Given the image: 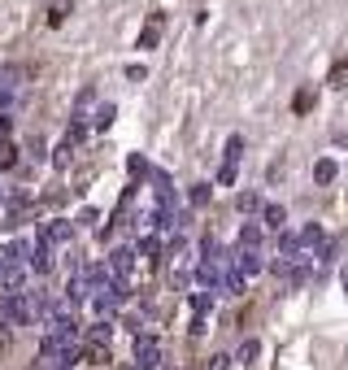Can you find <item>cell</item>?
Returning a JSON list of instances; mask_svg holds the SVG:
<instances>
[{
	"label": "cell",
	"instance_id": "5b68a950",
	"mask_svg": "<svg viewBox=\"0 0 348 370\" xmlns=\"http://www.w3.org/2000/svg\"><path fill=\"white\" fill-rule=\"evenodd\" d=\"M0 257H5V253H0ZM27 270H31V266L5 257V279H0V283H5V292H22V283H27Z\"/></svg>",
	"mask_w": 348,
	"mask_h": 370
},
{
	"label": "cell",
	"instance_id": "3957f363",
	"mask_svg": "<svg viewBox=\"0 0 348 370\" xmlns=\"http://www.w3.org/2000/svg\"><path fill=\"white\" fill-rule=\"evenodd\" d=\"M109 279L118 283V288H127V279H131V270H135V249H113V257H109Z\"/></svg>",
	"mask_w": 348,
	"mask_h": 370
},
{
	"label": "cell",
	"instance_id": "5bb4252c",
	"mask_svg": "<svg viewBox=\"0 0 348 370\" xmlns=\"http://www.w3.org/2000/svg\"><path fill=\"white\" fill-rule=\"evenodd\" d=\"M70 153H74V140H61V144H57V153H53V166L66 170V166H70Z\"/></svg>",
	"mask_w": 348,
	"mask_h": 370
},
{
	"label": "cell",
	"instance_id": "8992f818",
	"mask_svg": "<svg viewBox=\"0 0 348 370\" xmlns=\"http://www.w3.org/2000/svg\"><path fill=\"white\" fill-rule=\"evenodd\" d=\"M231 261H235V270H240L244 279H248V275H257V270H261V253H257V249H240Z\"/></svg>",
	"mask_w": 348,
	"mask_h": 370
},
{
	"label": "cell",
	"instance_id": "2e32d148",
	"mask_svg": "<svg viewBox=\"0 0 348 370\" xmlns=\"http://www.w3.org/2000/svg\"><path fill=\"white\" fill-rule=\"evenodd\" d=\"M283 205H266V227H283Z\"/></svg>",
	"mask_w": 348,
	"mask_h": 370
},
{
	"label": "cell",
	"instance_id": "277c9868",
	"mask_svg": "<svg viewBox=\"0 0 348 370\" xmlns=\"http://www.w3.org/2000/svg\"><path fill=\"white\" fill-rule=\"evenodd\" d=\"M161 31H166V13H148V27L139 31V48H144V53L161 44Z\"/></svg>",
	"mask_w": 348,
	"mask_h": 370
},
{
	"label": "cell",
	"instance_id": "9a60e30c",
	"mask_svg": "<svg viewBox=\"0 0 348 370\" xmlns=\"http://www.w3.org/2000/svg\"><path fill=\"white\" fill-rule=\"evenodd\" d=\"M192 309H196V314H209V309H213V296H209V292H196V296H192Z\"/></svg>",
	"mask_w": 348,
	"mask_h": 370
},
{
	"label": "cell",
	"instance_id": "7c38bea8",
	"mask_svg": "<svg viewBox=\"0 0 348 370\" xmlns=\"http://www.w3.org/2000/svg\"><path fill=\"white\" fill-rule=\"evenodd\" d=\"M70 9H74V0H48V27H61Z\"/></svg>",
	"mask_w": 348,
	"mask_h": 370
},
{
	"label": "cell",
	"instance_id": "e0dca14e",
	"mask_svg": "<svg viewBox=\"0 0 348 370\" xmlns=\"http://www.w3.org/2000/svg\"><path fill=\"white\" fill-rule=\"evenodd\" d=\"M109 122H113V105H101V109H96V127H109Z\"/></svg>",
	"mask_w": 348,
	"mask_h": 370
},
{
	"label": "cell",
	"instance_id": "4fadbf2b",
	"mask_svg": "<svg viewBox=\"0 0 348 370\" xmlns=\"http://www.w3.org/2000/svg\"><path fill=\"white\" fill-rule=\"evenodd\" d=\"M13 161H18V148H13V140L5 131H0V170H9Z\"/></svg>",
	"mask_w": 348,
	"mask_h": 370
},
{
	"label": "cell",
	"instance_id": "52a82bcc",
	"mask_svg": "<svg viewBox=\"0 0 348 370\" xmlns=\"http://www.w3.org/2000/svg\"><path fill=\"white\" fill-rule=\"evenodd\" d=\"M327 87H331V92H344V87H348V57H335V61H331Z\"/></svg>",
	"mask_w": 348,
	"mask_h": 370
},
{
	"label": "cell",
	"instance_id": "6da1fadb",
	"mask_svg": "<svg viewBox=\"0 0 348 370\" xmlns=\"http://www.w3.org/2000/svg\"><path fill=\"white\" fill-rule=\"evenodd\" d=\"M0 318H5L9 327H27V323H35V296H22V292H5L0 296Z\"/></svg>",
	"mask_w": 348,
	"mask_h": 370
},
{
	"label": "cell",
	"instance_id": "7a4b0ae2",
	"mask_svg": "<svg viewBox=\"0 0 348 370\" xmlns=\"http://www.w3.org/2000/svg\"><path fill=\"white\" fill-rule=\"evenodd\" d=\"M157 366H161L157 335H135V370H157Z\"/></svg>",
	"mask_w": 348,
	"mask_h": 370
},
{
	"label": "cell",
	"instance_id": "ac0fdd59",
	"mask_svg": "<svg viewBox=\"0 0 348 370\" xmlns=\"http://www.w3.org/2000/svg\"><path fill=\"white\" fill-rule=\"evenodd\" d=\"M257 205H261V201H257V196H253V192H244V196H240V209H244V214H253Z\"/></svg>",
	"mask_w": 348,
	"mask_h": 370
},
{
	"label": "cell",
	"instance_id": "8fae6325",
	"mask_svg": "<svg viewBox=\"0 0 348 370\" xmlns=\"http://www.w3.org/2000/svg\"><path fill=\"white\" fill-rule=\"evenodd\" d=\"M79 357H83L87 366H105V362H109V344H96V340H87V349H83Z\"/></svg>",
	"mask_w": 348,
	"mask_h": 370
},
{
	"label": "cell",
	"instance_id": "9c48e42d",
	"mask_svg": "<svg viewBox=\"0 0 348 370\" xmlns=\"http://www.w3.org/2000/svg\"><path fill=\"white\" fill-rule=\"evenodd\" d=\"M335 175H340V166H335L331 157H318V166H313V183L327 187V183H335Z\"/></svg>",
	"mask_w": 348,
	"mask_h": 370
},
{
	"label": "cell",
	"instance_id": "d6986e66",
	"mask_svg": "<svg viewBox=\"0 0 348 370\" xmlns=\"http://www.w3.org/2000/svg\"><path fill=\"white\" fill-rule=\"evenodd\" d=\"M205 201H209V187H205V183L192 187V205H205Z\"/></svg>",
	"mask_w": 348,
	"mask_h": 370
},
{
	"label": "cell",
	"instance_id": "ba28073f",
	"mask_svg": "<svg viewBox=\"0 0 348 370\" xmlns=\"http://www.w3.org/2000/svg\"><path fill=\"white\" fill-rule=\"evenodd\" d=\"M70 231H74L70 222H48L39 240H44V244H53V249H57V244H66V240H70Z\"/></svg>",
	"mask_w": 348,
	"mask_h": 370
},
{
	"label": "cell",
	"instance_id": "30bf717a",
	"mask_svg": "<svg viewBox=\"0 0 348 370\" xmlns=\"http://www.w3.org/2000/svg\"><path fill=\"white\" fill-rule=\"evenodd\" d=\"M313 105H318V92L313 87H301L292 96V113H313Z\"/></svg>",
	"mask_w": 348,
	"mask_h": 370
}]
</instances>
